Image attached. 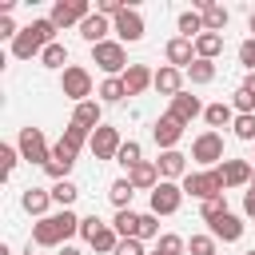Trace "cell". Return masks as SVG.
Segmentation results:
<instances>
[{
    "mask_svg": "<svg viewBox=\"0 0 255 255\" xmlns=\"http://www.w3.org/2000/svg\"><path fill=\"white\" fill-rule=\"evenodd\" d=\"M120 80H124V88H128V96H139V92H143L147 84H155V76H151V72H147L143 64H131V68H128V72L120 76Z\"/></svg>",
    "mask_w": 255,
    "mask_h": 255,
    "instance_id": "obj_18",
    "label": "cell"
},
{
    "mask_svg": "<svg viewBox=\"0 0 255 255\" xmlns=\"http://www.w3.org/2000/svg\"><path fill=\"white\" fill-rule=\"evenodd\" d=\"M112 227L120 231V239H139V215L135 211H116V223Z\"/></svg>",
    "mask_w": 255,
    "mask_h": 255,
    "instance_id": "obj_28",
    "label": "cell"
},
{
    "mask_svg": "<svg viewBox=\"0 0 255 255\" xmlns=\"http://www.w3.org/2000/svg\"><path fill=\"white\" fill-rule=\"evenodd\" d=\"M92 247H96V251H104V255H116V247H120V231L104 223V227L92 235Z\"/></svg>",
    "mask_w": 255,
    "mask_h": 255,
    "instance_id": "obj_29",
    "label": "cell"
},
{
    "mask_svg": "<svg viewBox=\"0 0 255 255\" xmlns=\"http://www.w3.org/2000/svg\"><path fill=\"white\" fill-rule=\"evenodd\" d=\"M72 124H84L88 131H96V128H100V104H96V100H84V104H76V116H72Z\"/></svg>",
    "mask_w": 255,
    "mask_h": 255,
    "instance_id": "obj_25",
    "label": "cell"
},
{
    "mask_svg": "<svg viewBox=\"0 0 255 255\" xmlns=\"http://www.w3.org/2000/svg\"><path fill=\"white\" fill-rule=\"evenodd\" d=\"M219 48H223V36H219V32H203V36L195 40V60H215Z\"/></svg>",
    "mask_w": 255,
    "mask_h": 255,
    "instance_id": "obj_24",
    "label": "cell"
},
{
    "mask_svg": "<svg viewBox=\"0 0 255 255\" xmlns=\"http://www.w3.org/2000/svg\"><path fill=\"white\" fill-rule=\"evenodd\" d=\"M92 12H88V0H56V8H52V24L56 28H68V24H84Z\"/></svg>",
    "mask_w": 255,
    "mask_h": 255,
    "instance_id": "obj_6",
    "label": "cell"
},
{
    "mask_svg": "<svg viewBox=\"0 0 255 255\" xmlns=\"http://www.w3.org/2000/svg\"><path fill=\"white\" fill-rule=\"evenodd\" d=\"M100 227H104V223H100V219H96V215H88V219H80V235H84V239H88V243H92V235H96V231H100Z\"/></svg>",
    "mask_w": 255,
    "mask_h": 255,
    "instance_id": "obj_45",
    "label": "cell"
},
{
    "mask_svg": "<svg viewBox=\"0 0 255 255\" xmlns=\"http://www.w3.org/2000/svg\"><path fill=\"white\" fill-rule=\"evenodd\" d=\"M191 159H199V163H219V159H223V135H219V131H203V135L191 143Z\"/></svg>",
    "mask_w": 255,
    "mask_h": 255,
    "instance_id": "obj_9",
    "label": "cell"
},
{
    "mask_svg": "<svg viewBox=\"0 0 255 255\" xmlns=\"http://www.w3.org/2000/svg\"><path fill=\"white\" fill-rule=\"evenodd\" d=\"M116 32H120V40L135 44V40L143 36V16H139L135 8H124V12L116 16Z\"/></svg>",
    "mask_w": 255,
    "mask_h": 255,
    "instance_id": "obj_13",
    "label": "cell"
},
{
    "mask_svg": "<svg viewBox=\"0 0 255 255\" xmlns=\"http://www.w3.org/2000/svg\"><path fill=\"white\" fill-rule=\"evenodd\" d=\"M191 40H183V36H175L171 44H167V60H171V68H191L195 60H191Z\"/></svg>",
    "mask_w": 255,
    "mask_h": 255,
    "instance_id": "obj_21",
    "label": "cell"
},
{
    "mask_svg": "<svg viewBox=\"0 0 255 255\" xmlns=\"http://www.w3.org/2000/svg\"><path fill=\"white\" fill-rule=\"evenodd\" d=\"M60 143H64V147H72V151H80L84 143H92V131H88L84 124H68V128H64V139H60Z\"/></svg>",
    "mask_w": 255,
    "mask_h": 255,
    "instance_id": "obj_30",
    "label": "cell"
},
{
    "mask_svg": "<svg viewBox=\"0 0 255 255\" xmlns=\"http://www.w3.org/2000/svg\"><path fill=\"white\" fill-rule=\"evenodd\" d=\"M92 56H96V64H100L108 76H116V72H128V68H131V64H128V56H124V44H116V40L96 44V48H92Z\"/></svg>",
    "mask_w": 255,
    "mask_h": 255,
    "instance_id": "obj_4",
    "label": "cell"
},
{
    "mask_svg": "<svg viewBox=\"0 0 255 255\" xmlns=\"http://www.w3.org/2000/svg\"><path fill=\"white\" fill-rule=\"evenodd\" d=\"M239 64L255 72V40H243V48H239Z\"/></svg>",
    "mask_w": 255,
    "mask_h": 255,
    "instance_id": "obj_44",
    "label": "cell"
},
{
    "mask_svg": "<svg viewBox=\"0 0 255 255\" xmlns=\"http://www.w3.org/2000/svg\"><path fill=\"white\" fill-rule=\"evenodd\" d=\"M76 195H80V187H76V183H68V179H60V183L52 187V199H56V203H64V207H68Z\"/></svg>",
    "mask_w": 255,
    "mask_h": 255,
    "instance_id": "obj_37",
    "label": "cell"
},
{
    "mask_svg": "<svg viewBox=\"0 0 255 255\" xmlns=\"http://www.w3.org/2000/svg\"><path fill=\"white\" fill-rule=\"evenodd\" d=\"M223 171L211 167V171H187L183 175V191H191L195 199H211V195H223Z\"/></svg>",
    "mask_w": 255,
    "mask_h": 255,
    "instance_id": "obj_3",
    "label": "cell"
},
{
    "mask_svg": "<svg viewBox=\"0 0 255 255\" xmlns=\"http://www.w3.org/2000/svg\"><path fill=\"white\" fill-rule=\"evenodd\" d=\"M179 199H183V187H175L171 179H159V187L151 191V211L171 215V211H179Z\"/></svg>",
    "mask_w": 255,
    "mask_h": 255,
    "instance_id": "obj_7",
    "label": "cell"
},
{
    "mask_svg": "<svg viewBox=\"0 0 255 255\" xmlns=\"http://www.w3.org/2000/svg\"><path fill=\"white\" fill-rule=\"evenodd\" d=\"M40 60H44V68H64V64H68V48H64V44H48Z\"/></svg>",
    "mask_w": 255,
    "mask_h": 255,
    "instance_id": "obj_34",
    "label": "cell"
},
{
    "mask_svg": "<svg viewBox=\"0 0 255 255\" xmlns=\"http://www.w3.org/2000/svg\"><path fill=\"white\" fill-rule=\"evenodd\" d=\"M80 36L96 48V44H104V36H108V16H100V12H92L84 24H80Z\"/></svg>",
    "mask_w": 255,
    "mask_h": 255,
    "instance_id": "obj_19",
    "label": "cell"
},
{
    "mask_svg": "<svg viewBox=\"0 0 255 255\" xmlns=\"http://www.w3.org/2000/svg\"><path fill=\"white\" fill-rule=\"evenodd\" d=\"M183 159H187V155H179V151L171 147V151H163V155L155 159V167H159V175H167V179H175V175H183V167H187Z\"/></svg>",
    "mask_w": 255,
    "mask_h": 255,
    "instance_id": "obj_26",
    "label": "cell"
},
{
    "mask_svg": "<svg viewBox=\"0 0 255 255\" xmlns=\"http://www.w3.org/2000/svg\"><path fill=\"white\" fill-rule=\"evenodd\" d=\"M203 120L211 128H227V124H235V112L227 104H211V108H203Z\"/></svg>",
    "mask_w": 255,
    "mask_h": 255,
    "instance_id": "obj_31",
    "label": "cell"
},
{
    "mask_svg": "<svg viewBox=\"0 0 255 255\" xmlns=\"http://www.w3.org/2000/svg\"><path fill=\"white\" fill-rule=\"evenodd\" d=\"M60 255H84V251H76V247H64V251H60Z\"/></svg>",
    "mask_w": 255,
    "mask_h": 255,
    "instance_id": "obj_52",
    "label": "cell"
},
{
    "mask_svg": "<svg viewBox=\"0 0 255 255\" xmlns=\"http://www.w3.org/2000/svg\"><path fill=\"white\" fill-rule=\"evenodd\" d=\"M195 8H199V16H203V28H207V32H219V28H227V8H223V4L199 0Z\"/></svg>",
    "mask_w": 255,
    "mask_h": 255,
    "instance_id": "obj_17",
    "label": "cell"
},
{
    "mask_svg": "<svg viewBox=\"0 0 255 255\" xmlns=\"http://www.w3.org/2000/svg\"><path fill=\"white\" fill-rule=\"evenodd\" d=\"M203 32H207V28H203V16H199L195 8H191V12H179V36H183V40H199Z\"/></svg>",
    "mask_w": 255,
    "mask_h": 255,
    "instance_id": "obj_23",
    "label": "cell"
},
{
    "mask_svg": "<svg viewBox=\"0 0 255 255\" xmlns=\"http://www.w3.org/2000/svg\"><path fill=\"white\" fill-rule=\"evenodd\" d=\"M124 8H128L124 0H100V4H96V12H100V16H120Z\"/></svg>",
    "mask_w": 255,
    "mask_h": 255,
    "instance_id": "obj_43",
    "label": "cell"
},
{
    "mask_svg": "<svg viewBox=\"0 0 255 255\" xmlns=\"http://www.w3.org/2000/svg\"><path fill=\"white\" fill-rule=\"evenodd\" d=\"M108 195H112V203H116V207H120V211H128V203H131V195H135V187H131V183H128V179H116V183H112V191H108Z\"/></svg>",
    "mask_w": 255,
    "mask_h": 255,
    "instance_id": "obj_32",
    "label": "cell"
},
{
    "mask_svg": "<svg viewBox=\"0 0 255 255\" xmlns=\"http://www.w3.org/2000/svg\"><path fill=\"white\" fill-rule=\"evenodd\" d=\"M20 155H24L28 163H40V167L52 159V151H48V143H44V131H40V128H24V131H20Z\"/></svg>",
    "mask_w": 255,
    "mask_h": 255,
    "instance_id": "obj_5",
    "label": "cell"
},
{
    "mask_svg": "<svg viewBox=\"0 0 255 255\" xmlns=\"http://www.w3.org/2000/svg\"><path fill=\"white\" fill-rule=\"evenodd\" d=\"M151 255H159V251H151Z\"/></svg>",
    "mask_w": 255,
    "mask_h": 255,
    "instance_id": "obj_55",
    "label": "cell"
},
{
    "mask_svg": "<svg viewBox=\"0 0 255 255\" xmlns=\"http://www.w3.org/2000/svg\"><path fill=\"white\" fill-rule=\"evenodd\" d=\"M247 255H255V251H247Z\"/></svg>",
    "mask_w": 255,
    "mask_h": 255,
    "instance_id": "obj_56",
    "label": "cell"
},
{
    "mask_svg": "<svg viewBox=\"0 0 255 255\" xmlns=\"http://www.w3.org/2000/svg\"><path fill=\"white\" fill-rule=\"evenodd\" d=\"M199 112H203V108H199V100H195V96H187V92H179V96L171 100V116H175L179 124H191Z\"/></svg>",
    "mask_w": 255,
    "mask_h": 255,
    "instance_id": "obj_20",
    "label": "cell"
},
{
    "mask_svg": "<svg viewBox=\"0 0 255 255\" xmlns=\"http://www.w3.org/2000/svg\"><path fill=\"white\" fill-rule=\"evenodd\" d=\"M235 108H239V116H251V112H255V100L239 88V92H235Z\"/></svg>",
    "mask_w": 255,
    "mask_h": 255,
    "instance_id": "obj_46",
    "label": "cell"
},
{
    "mask_svg": "<svg viewBox=\"0 0 255 255\" xmlns=\"http://www.w3.org/2000/svg\"><path fill=\"white\" fill-rule=\"evenodd\" d=\"M116 255H143V247H139V239H120Z\"/></svg>",
    "mask_w": 255,
    "mask_h": 255,
    "instance_id": "obj_47",
    "label": "cell"
},
{
    "mask_svg": "<svg viewBox=\"0 0 255 255\" xmlns=\"http://www.w3.org/2000/svg\"><path fill=\"white\" fill-rule=\"evenodd\" d=\"M159 255H179L183 251V239L179 235H159V247H155Z\"/></svg>",
    "mask_w": 255,
    "mask_h": 255,
    "instance_id": "obj_41",
    "label": "cell"
},
{
    "mask_svg": "<svg viewBox=\"0 0 255 255\" xmlns=\"http://www.w3.org/2000/svg\"><path fill=\"white\" fill-rule=\"evenodd\" d=\"M243 92H247V96H251V100H255V72H251V76H247V80H243Z\"/></svg>",
    "mask_w": 255,
    "mask_h": 255,
    "instance_id": "obj_51",
    "label": "cell"
},
{
    "mask_svg": "<svg viewBox=\"0 0 255 255\" xmlns=\"http://www.w3.org/2000/svg\"><path fill=\"white\" fill-rule=\"evenodd\" d=\"M116 159H120V163H124V167L131 171L135 163H143V159H139V143H135V139H128V143L120 147V155H116Z\"/></svg>",
    "mask_w": 255,
    "mask_h": 255,
    "instance_id": "obj_36",
    "label": "cell"
},
{
    "mask_svg": "<svg viewBox=\"0 0 255 255\" xmlns=\"http://www.w3.org/2000/svg\"><path fill=\"white\" fill-rule=\"evenodd\" d=\"M231 128H235V135H239V139H255V112H251V116H235V124H231Z\"/></svg>",
    "mask_w": 255,
    "mask_h": 255,
    "instance_id": "obj_39",
    "label": "cell"
},
{
    "mask_svg": "<svg viewBox=\"0 0 255 255\" xmlns=\"http://www.w3.org/2000/svg\"><path fill=\"white\" fill-rule=\"evenodd\" d=\"M120 147H124V143H120V131H116V128H104V124H100V128L92 131V151H96V159H116Z\"/></svg>",
    "mask_w": 255,
    "mask_h": 255,
    "instance_id": "obj_10",
    "label": "cell"
},
{
    "mask_svg": "<svg viewBox=\"0 0 255 255\" xmlns=\"http://www.w3.org/2000/svg\"><path fill=\"white\" fill-rule=\"evenodd\" d=\"M151 135H155V143H159L163 151H171V147L179 143V135H183V124H179V120H175V116L167 112V116H159V120H155Z\"/></svg>",
    "mask_w": 255,
    "mask_h": 255,
    "instance_id": "obj_11",
    "label": "cell"
},
{
    "mask_svg": "<svg viewBox=\"0 0 255 255\" xmlns=\"http://www.w3.org/2000/svg\"><path fill=\"white\" fill-rule=\"evenodd\" d=\"M247 24H251V32H255V12H251V20H247Z\"/></svg>",
    "mask_w": 255,
    "mask_h": 255,
    "instance_id": "obj_53",
    "label": "cell"
},
{
    "mask_svg": "<svg viewBox=\"0 0 255 255\" xmlns=\"http://www.w3.org/2000/svg\"><path fill=\"white\" fill-rule=\"evenodd\" d=\"M223 211H227V199H223V195H211V199H203V219H207V223H211V219H219Z\"/></svg>",
    "mask_w": 255,
    "mask_h": 255,
    "instance_id": "obj_38",
    "label": "cell"
},
{
    "mask_svg": "<svg viewBox=\"0 0 255 255\" xmlns=\"http://www.w3.org/2000/svg\"><path fill=\"white\" fill-rule=\"evenodd\" d=\"M151 235H159V219H155V211L139 215V239H151Z\"/></svg>",
    "mask_w": 255,
    "mask_h": 255,
    "instance_id": "obj_40",
    "label": "cell"
},
{
    "mask_svg": "<svg viewBox=\"0 0 255 255\" xmlns=\"http://www.w3.org/2000/svg\"><path fill=\"white\" fill-rule=\"evenodd\" d=\"M179 84H183V76H179V68H159L155 72V92H163V96H179Z\"/></svg>",
    "mask_w": 255,
    "mask_h": 255,
    "instance_id": "obj_22",
    "label": "cell"
},
{
    "mask_svg": "<svg viewBox=\"0 0 255 255\" xmlns=\"http://www.w3.org/2000/svg\"><path fill=\"white\" fill-rule=\"evenodd\" d=\"M20 203H24V211H28V215H44V211H48V203H52V191H40V187H28Z\"/></svg>",
    "mask_w": 255,
    "mask_h": 255,
    "instance_id": "obj_27",
    "label": "cell"
},
{
    "mask_svg": "<svg viewBox=\"0 0 255 255\" xmlns=\"http://www.w3.org/2000/svg\"><path fill=\"white\" fill-rule=\"evenodd\" d=\"M0 36H12V40L20 36V32H16V24H12V16H0Z\"/></svg>",
    "mask_w": 255,
    "mask_h": 255,
    "instance_id": "obj_49",
    "label": "cell"
},
{
    "mask_svg": "<svg viewBox=\"0 0 255 255\" xmlns=\"http://www.w3.org/2000/svg\"><path fill=\"white\" fill-rule=\"evenodd\" d=\"M243 211H247V215H251V219H255V187H251V191H247V195H243Z\"/></svg>",
    "mask_w": 255,
    "mask_h": 255,
    "instance_id": "obj_50",
    "label": "cell"
},
{
    "mask_svg": "<svg viewBox=\"0 0 255 255\" xmlns=\"http://www.w3.org/2000/svg\"><path fill=\"white\" fill-rule=\"evenodd\" d=\"M52 36H56V24H52V20H32V24H28V28H20V36L12 40V56H16V60L44 56V48H48V44H56Z\"/></svg>",
    "mask_w": 255,
    "mask_h": 255,
    "instance_id": "obj_1",
    "label": "cell"
},
{
    "mask_svg": "<svg viewBox=\"0 0 255 255\" xmlns=\"http://www.w3.org/2000/svg\"><path fill=\"white\" fill-rule=\"evenodd\" d=\"M243 235V223H239V215H231V211H223L219 219H211V239H223V243H235Z\"/></svg>",
    "mask_w": 255,
    "mask_h": 255,
    "instance_id": "obj_14",
    "label": "cell"
},
{
    "mask_svg": "<svg viewBox=\"0 0 255 255\" xmlns=\"http://www.w3.org/2000/svg\"><path fill=\"white\" fill-rule=\"evenodd\" d=\"M100 96H104L108 104H116V100H124V96H128V88H124V80H116V76H108V80L100 84Z\"/></svg>",
    "mask_w": 255,
    "mask_h": 255,
    "instance_id": "obj_35",
    "label": "cell"
},
{
    "mask_svg": "<svg viewBox=\"0 0 255 255\" xmlns=\"http://www.w3.org/2000/svg\"><path fill=\"white\" fill-rule=\"evenodd\" d=\"M80 231V219L64 207V211H56V215H44L36 227H32V239L40 243V247H56V243H64L68 235H76Z\"/></svg>",
    "mask_w": 255,
    "mask_h": 255,
    "instance_id": "obj_2",
    "label": "cell"
},
{
    "mask_svg": "<svg viewBox=\"0 0 255 255\" xmlns=\"http://www.w3.org/2000/svg\"><path fill=\"white\" fill-rule=\"evenodd\" d=\"M187 76H191V84H211V80H215V64H211V60H195V64L187 68Z\"/></svg>",
    "mask_w": 255,
    "mask_h": 255,
    "instance_id": "obj_33",
    "label": "cell"
},
{
    "mask_svg": "<svg viewBox=\"0 0 255 255\" xmlns=\"http://www.w3.org/2000/svg\"><path fill=\"white\" fill-rule=\"evenodd\" d=\"M251 187H255V175H251Z\"/></svg>",
    "mask_w": 255,
    "mask_h": 255,
    "instance_id": "obj_54",
    "label": "cell"
},
{
    "mask_svg": "<svg viewBox=\"0 0 255 255\" xmlns=\"http://www.w3.org/2000/svg\"><path fill=\"white\" fill-rule=\"evenodd\" d=\"M0 163H4V171H12V167H16V147L4 143V147H0Z\"/></svg>",
    "mask_w": 255,
    "mask_h": 255,
    "instance_id": "obj_48",
    "label": "cell"
},
{
    "mask_svg": "<svg viewBox=\"0 0 255 255\" xmlns=\"http://www.w3.org/2000/svg\"><path fill=\"white\" fill-rule=\"evenodd\" d=\"M128 183L139 191V187H147V191H155L159 187V167L155 163H135L131 171H128Z\"/></svg>",
    "mask_w": 255,
    "mask_h": 255,
    "instance_id": "obj_16",
    "label": "cell"
},
{
    "mask_svg": "<svg viewBox=\"0 0 255 255\" xmlns=\"http://www.w3.org/2000/svg\"><path fill=\"white\" fill-rule=\"evenodd\" d=\"M64 96L76 100V104H84V100L92 96V76H88V68H64Z\"/></svg>",
    "mask_w": 255,
    "mask_h": 255,
    "instance_id": "obj_8",
    "label": "cell"
},
{
    "mask_svg": "<svg viewBox=\"0 0 255 255\" xmlns=\"http://www.w3.org/2000/svg\"><path fill=\"white\" fill-rule=\"evenodd\" d=\"M219 171H223V183H227V187H243V183H251V175H255L247 159H223Z\"/></svg>",
    "mask_w": 255,
    "mask_h": 255,
    "instance_id": "obj_15",
    "label": "cell"
},
{
    "mask_svg": "<svg viewBox=\"0 0 255 255\" xmlns=\"http://www.w3.org/2000/svg\"><path fill=\"white\" fill-rule=\"evenodd\" d=\"M191 255H215V239L211 235H191Z\"/></svg>",
    "mask_w": 255,
    "mask_h": 255,
    "instance_id": "obj_42",
    "label": "cell"
},
{
    "mask_svg": "<svg viewBox=\"0 0 255 255\" xmlns=\"http://www.w3.org/2000/svg\"><path fill=\"white\" fill-rule=\"evenodd\" d=\"M72 163H76V151H72V147H64V143H56V147H52V159L44 163V171H48V175L60 183V179H68Z\"/></svg>",
    "mask_w": 255,
    "mask_h": 255,
    "instance_id": "obj_12",
    "label": "cell"
}]
</instances>
